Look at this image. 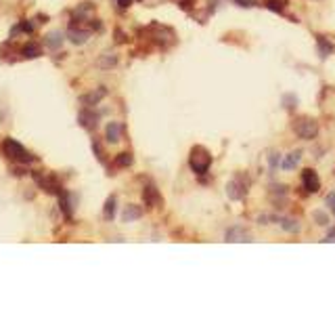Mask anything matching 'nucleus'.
Instances as JSON below:
<instances>
[{"instance_id": "obj_1", "label": "nucleus", "mask_w": 335, "mask_h": 315, "mask_svg": "<svg viewBox=\"0 0 335 315\" xmlns=\"http://www.w3.org/2000/svg\"><path fill=\"white\" fill-rule=\"evenodd\" d=\"M2 152L6 158H11V160H17V162H23V164H30L34 162V156L25 150V147L19 143V141H15V139H4V143H2Z\"/></svg>"}, {"instance_id": "obj_2", "label": "nucleus", "mask_w": 335, "mask_h": 315, "mask_svg": "<svg viewBox=\"0 0 335 315\" xmlns=\"http://www.w3.org/2000/svg\"><path fill=\"white\" fill-rule=\"evenodd\" d=\"M189 164H191V168L193 172H197V174H206L209 170V164H211V156L209 152L206 150V147H193L191 150V158H189Z\"/></svg>"}, {"instance_id": "obj_3", "label": "nucleus", "mask_w": 335, "mask_h": 315, "mask_svg": "<svg viewBox=\"0 0 335 315\" xmlns=\"http://www.w3.org/2000/svg\"><path fill=\"white\" fill-rule=\"evenodd\" d=\"M293 130L299 139H304V141H312V139L319 135V124H316V120H310V118H302L297 120L293 124Z\"/></svg>"}, {"instance_id": "obj_4", "label": "nucleus", "mask_w": 335, "mask_h": 315, "mask_svg": "<svg viewBox=\"0 0 335 315\" xmlns=\"http://www.w3.org/2000/svg\"><path fill=\"white\" fill-rule=\"evenodd\" d=\"M34 181L38 183V185L46 191L50 196H61V185L57 183V179L52 177V174H44V172H34Z\"/></svg>"}, {"instance_id": "obj_5", "label": "nucleus", "mask_w": 335, "mask_h": 315, "mask_svg": "<svg viewBox=\"0 0 335 315\" xmlns=\"http://www.w3.org/2000/svg\"><path fill=\"white\" fill-rule=\"evenodd\" d=\"M245 194H248V183H245L241 177H237L233 181H228V185H226V196L228 200H241Z\"/></svg>"}, {"instance_id": "obj_6", "label": "nucleus", "mask_w": 335, "mask_h": 315, "mask_svg": "<svg viewBox=\"0 0 335 315\" xmlns=\"http://www.w3.org/2000/svg\"><path fill=\"white\" fill-rule=\"evenodd\" d=\"M302 185H304V189L308 191V194H316V191L321 189L319 174H316L312 168H306V170L302 172Z\"/></svg>"}, {"instance_id": "obj_7", "label": "nucleus", "mask_w": 335, "mask_h": 315, "mask_svg": "<svg viewBox=\"0 0 335 315\" xmlns=\"http://www.w3.org/2000/svg\"><path fill=\"white\" fill-rule=\"evenodd\" d=\"M67 40L72 42V45H76V47H80V45H86L88 40H90V32L88 30H80V28H72L69 25V30H67Z\"/></svg>"}, {"instance_id": "obj_8", "label": "nucleus", "mask_w": 335, "mask_h": 315, "mask_svg": "<svg viewBox=\"0 0 335 315\" xmlns=\"http://www.w3.org/2000/svg\"><path fill=\"white\" fill-rule=\"evenodd\" d=\"M224 238H226V242H253L251 235L245 231V227H241V225H235L231 229H226Z\"/></svg>"}, {"instance_id": "obj_9", "label": "nucleus", "mask_w": 335, "mask_h": 315, "mask_svg": "<svg viewBox=\"0 0 335 315\" xmlns=\"http://www.w3.org/2000/svg\"><path fill=\"white\" fill-rule=\"evenodd\" d=\"M107 95V89L105 86H99L96 91H92V93H88V95H82V103L86 105V107H94V105H99L101 101H103V97Z\"/></svg>"}, {"instance_id": "obj_10", "label": "nucleus", "mask_w": 335, "mask_h": 315, "mask_svg": "<svg viewBox=\"0 0 335 315\" xmlns=\"http://www.w3.org/2000/svg\"><path fill=\"white\" fill-rule=\"evenodd\" d=\"M96 122H99V113H94L90 107L84 109V111L80 113V124H82L84 128L94 130V128H96Z\"/></svg>"}, {"instance_id": "obj_11", "label": "nucleus", "mask_w": 335, "mask_h": 315, "mask_svg": "<svg viewBox=\"0 0 335 315\" xmlns=\"http://www.w3.org/2000/svg\"><path fill=\"white\" fill-rule=\"evenodd\" d=\"M143 198H145V204H147V206H151V208L162 204V196H160V191H157L153 185L145 187V191H143Z\"/></svg>"}, {"instance_id": "obj_12", "label": "nucleus", "mask_w": 335, "mask_h": 315, "mask_svg": "<svg viewBox=\"0 0 335 315\" xmlns=\"http://www.w3.org/2000/svg\"><path fill=\"white\" fill-rule=\"evenodd\" d=\"M143 216V208H138L136 204H130L124 208V212H122V221L124 223H132V221H136V218Z\"/></svg>"}, {"instance_id": "obj_13", "label": "nucleus", "mask_w": 335, "mask_h": 315, "mask_svg": "<svg viewBox=\"0 0 335 315\" xmlns=\"http://www.w3.org/2000/svg\"><path fill=\"white\" fill-rule=\"evenodd\" d=\"M105 137H107L109 143H118L122 139V126L118 124V122H109L107 128H105Z\"/></svg>"}, {"instance_id": "obj_14", "label": "nucleus", "mask_w": 335, "mask_h": 315, "mask_svg": "<svg viewBox=\"0 0 335 315\" xmlns=\"http://www.w3.org/2000/svg\"><path fill=\"white\" fill-rule=\"evenodd\" d=\"M96 65L101 69H111L118 65V55H113V52H103V55L96 59Z\"/></svg>"}, {"instance_id": "obj_15", "label": "nucleus", "mask_w": 335, "mask_h": 315, "mask_svg": "<svg viewBox=\"0 0 335 315\" xmlns=\"http://www.w3.org/2000/svg\"><path fill=\"white\" fill-rule=\"evenodd\" d=\"M116 210H118V200H116V196H111V198H107V202L103 206V216L107 218V221H113V218H116Z\"/></svg>"}, {"instance_id": "obj_16", "label": "nucleus", "mask_w": 335, "mask_h": 315, "mask_svg": "<svg viewBox=\"0 0 335 315\" xmlns=\"http://www.w3.org/2000/svg\"><path fill=\"white\" fill-rule=\"evenodd\" d=\"M299 160H302V152H292V154L285 156V160L281 162V166H283L285 170H293L295 166L299 164Z\"/></svg>"}, {"instance_id": "obj_17", "label": "nucleus", "mask_w": 335, "mask_h": 315, "mask_svg": "<svg viewBox=\"0 0 335 315\" xmlns=\"http://www.w3.org/2000/svg\"><path fill=\"white\" fill-rule=\"evenodd\" d=\"M61 45H63V34H61V32H50V34H46V47H48L50 51L61 49Z\"/></svg>"}, {"instance_id": "obj_18", "label": "nucleus", "mask_w": 335, "mask_h": 315, "mask_svg": "<svg viewBox=\"0 0 335 315\" xmlns=\"http://www.w3.org/2000/svg\"><path fill=\"white\" fill-rule=\"evenodd\" d=\"M281 223V229H285L287 233H297L299 231V223L295 218H279Z\"/></svg>"}, {"instance_id": "obj_19", "label": "nucleus", "mask_w": 335, "mask_h": 315, "mask_svg": "<svg viewBox=\"0 0 335 315\" xmlns=\"http://www.w3.org/2000/svg\"><path fill=\"white\" fill-rule=\"evenodd\" d=\"M21 55H23L25 59H36V57H40V47L34 45V42H30V45H25V47L21 49Z\"/></svg>"}, {"instance_id": "obj_20", "label": "nucleus", "mask_w": 335, "mask_h": 315, "mask_svg": "<svg viewBox=\"0 0 335 315\" xmlns=\"http://www.w3.org/2000/svg\"><path fill=\"white\" fill-rule=\"evenodd\" d=\"M61 210H63L65 218H72V214H74V208L69 206V196L65 194V191H61Z\"/></svg>"}, {"instance_id": "obj_21", "label": "nucleus", "mask_w": 335, "mask_h": 315, "mask_svg": "<svg viewBox=\"0 0 335 315\" xmlns=\"http://www.w3.org/2000/svg\"><path fill=\"white\" fill-rule=\"evenodd\" d=\"M329 52H333V47L329 45L327 40L319 38V55H321V59H327V55H329Z\"/></svg>"}, {"instance_id": "obj_22", "label": "nucleus", "mask_w": 335, "mask_h": 315, "mask_svg": "<svg viewBox=\"0 0 335 315\" xmlns=\"http://www.w3.org/2000/svg\"><path fill=\"white\" fill-rule=\"evenodd\" d=\"M312 218L316 221V225H329V214L327 212H323V210H314L312 212Z\"/></svg>"}, {"instance_id": "obj_23", "label": "nucleus", "mask_w": 335, "mask_h": 315, "mask_svg": "<svg viewBox=\"0 0 335 315\" xmlns=\"http://www.w3.org/2000/svg\"><path fill=\"white\" fill-rule=\"evenodd\" d=\"M116 164L122 166V168H128V166H132V156L130 154H120L116 158Z\"/></svg>"}, {"instance_id": "obj_24", "label": "nucleus", "mask_w": 335, "mask_h": 315, "mask_svg": "<svg viewBox=\"0 0 335 315\" xmlns=\"http://www.w3.org/2000/svg\"><path fill=\"white\" fill-rule=\"evenodd\" d=\"M279 164H281V154H270V156H268V166H270L272 172L279 168Z\"/></svg>"}, {"instance_id": "obj_25", "label": "nucleus", "mask_w": 335, "mask_h": 315, "mask_svg": "<svg viewBox=\"0 0 335 315\" xmlns=\"http://www.w3.org/2000/svg\"><path fill=\"white\" fill-rule=\"evenodd\" d=\"M283 103H285L287 109H292V107H295L297 97H295V95H285V97H283Z\"/></svg>"}, {"instance_id": "obj_26", "label": "nucleus", "mask_w": 335, "mask_h": 315, "mask_svg": "<svg viewBox=\"0 0 335 315\" xmlns=\"http://www.w3.org/2000/svg\"><path fill=\"white\" fill-rule=\"evenodd\" d=\"M266 6L270 8V11H275V13H283V6H281V4L277 2V0H268Z\"/></svg>"}, {"instance_id": "obj_27", "label": "nucleus", "mask_w": 335, "mask_h": 315, "mask_svg": "<svg viewBox=\"0 0 335 315\" xmlns=\"http://www.w3.org/2000/svg\"><path fill=\"white\" fill-rule=\"evenodd\" d=\"M237 4H239L241 8H251V6H255V0H235Z\"/></svg>"}, {"instance_id": "obj_28", "label": "nucleus", "mask_w": 335, "mask_h": 315, "mask_svg": "<svg viewBox=\"0 0 335 315\" xmlns=\"http://www.w3.org/2000/svg\"><path fill=\"white\" fill-rule=\"evenodd\" d=\"M327 206H329V210H331V212L335 214V191H333V194H329V196H327Z\"/></svg>"}, {"instance_id": "obj_29", "label": "nucleus", "mask_w": 335, "mask_h": 315, "mask_svg": "<svg viewBox=\"0 0 335 315\" xmlns=\"http://www.w3.org/2000/svg\"><path fill=\"white\" fill-rule=\"evenodd\" d=\"M132 4V0H118V6L120 8H128Z\"/></svg>"}, {"instance_id": "obj_30", "label": "nucleus", "mask_w": 335, "mask_h": 315, "mask_svg": "<svg viewBox=\"0 0 335 315\" xmlns=\"http://www.w3.org/2000/svg\"><path fill=\"white\" fill-rule=\"evenodd\" d=\"M116 40H118V42H126V34L118 30V32H116Z\"/></svg>"}, {"instance_id": "obj_31", "label": "nucleus", "mask_w": 335, "mask_h": 315, "mask_svg": "<svg viewBox=\"0 0 335 315\" xmlns=\"http://www.w3.org/2000/svg\"><path fill=\"white\" fill-rule=\"evenodd\" d=\"M323 242H335V229H329V233H327V238H325Z\"/></svg>"}]
</instances>
